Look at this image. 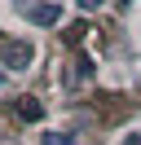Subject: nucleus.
I'll list each match as a JSON object with an SVG mask.
<instances>
[{
	"mask_svg": "<svg viewBox=\"0 0 141 145\" xmlns=\"http://www.w3.org/2000/svg\"><path fill=\"white\" fill-rule=\"evenodd\" d=\"M26 22H35V27H57L62 22V9L53 5V0H35V5H26Z\"/></svg>",
	"mask_w": 141,
	"mask_h": 145,
	"instance_id": "f257e3e1",
	"label": "nucleus"
},
{
	"mask_svg": "<svg viewBox=\"0 0 141 145\" xmlns=\"http://www.w3.org/2000/svg\"><path fill=\"white\" fill-rule=\"evenodd\" d=\"M0 57H5V66H13V71H22V66H31V44H22V40H13V44H5V53H0Z\"/></svg>",
	"mask_w": 141,
	"mask_h": 145,
	"instance_id": "f03ea898",
	"label": "nucleus"
},
{
	"mask_svg": "<svg viewBox=\"0 0 141 145\" xmlns=\"http://www.w3.org/2000/svg\"><path fill=\"white\" fill-rule=\"evenodd\" d=\"M40 114H44V110H40L35 97H22V101H18V119H22V123H40Z\"/></svg>",
	"mask_w": 141,
	"mask_h": 145,
	"instance_id": "7ed1b4c3",
	"label": "nucleus"
},
{
	"mask_svg": "<svg viewBox=\"0 0 141 145\" xmlns=\"http://www.w3.org/2000/svg\"><path fill=\"white\" fill-rule=\"evenodd\" d=\"M40 145H75V136H70V132H44Z\"/></svg>",
	"mask_w": 141,
	"mask_h": 145,
	"instance_id": "20e7f679",
	"label": "nucleus"
},
{
	"mask_svg": "<svg viewBox=\"0 0 141 145\" xmlns=\"http://www.w3.org/2000/svg\"><path fill=\"white\" fill-rule=\"evenodd\" d=\"M97 5H101V0H79V9H84V13H88V9H97Z\"/></svg>",
	"mask_w": 141,
	"mask_h": 145,
	"instance_id": "39448f33",
	"label": "nucleus"
},
{
	"mask_svg": "<svg viewBox=\"0 0 141 145\" xmlns=\"http://www.w3.org/2000/svg\"><path fill=\"white\" fill-rule=\"evenodd\" d=\"M123 145H141V136H137V132H128V136H123Z\"/></svg>",
	"mask_w": 141,
	"mask_h": 145,
	"instance_id": "423d86ee",
	"label": "nucleus"
},
{
	"mask_svg": "<svg viewBox=\"0 0 141 145\" xmlns=\"http://www.w3.org/2000/svg\"><path fill=\"white\" fill-rule=\"evenodd\" d=\"M128 5H132V0H119V9H128Z\"/></svg>",
	"mask_w": 141,
	"mask_h": 145,
	"instance_id": "0eeeda50",
	"label": "nucleus"
},
{
	"mask_svg": "<svg viewBox=\"0 0 141 145\" xmlns=\"http://www.w3.org/2000/svg\"><path fill=\"white\" fill-rule=\"evenodd\" d=\"M0 84H5V71H0Z\"/></svg>",
	"mask_w": 141,
	"mask_h": 145,
	"instance_id": "6e6552de",
	"label": "nucleus"
}]
</instances>
